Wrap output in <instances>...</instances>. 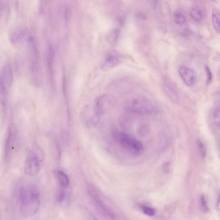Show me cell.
I'll list each match as a JSON object with an SVG mask.
<instances>
[{"mask_svg": "<svg viewBox=\"0 0 220 220\" xmlns=\"http://www.w3.org/2000/svg\"><path fill=\"white\" fill-rule=\"evenodd\" d=\"M18 199L20 210L23 215L31 216L38 211L40 206V195L34 185L21 186L18 190Z\"/></svg>", "mask_w": 220, "mask_h": 220, "instance_id": "cell-1", "label": "cell"}, {"mask_svg": "<svg viewBox=\"0 0 220 220\" xmlns=\"http://www.w3.org/2000/svg\"><path fill=\"white\" fill-rule=\"evenodd\" d=\"M124 108L130 112L141 115H155L160 112L159 108L155 105L141 96L127 99L124 104Z\"/></svg>", "mask_w": 220, "mask_h": 220, "instance_id": "cell-2", "label": "cell"}, {"mask_svg": "<svg viewBox=\"0 0 220 220\" xmlns=\"http://www.w3.org/2000/svg\"><path fill=\"white\" fill-rule=\"evenodd\" d=\"M112 135L115 141L131 154L138 156L143 154V144L134 137L117 130L113 131Z\"/></svg>", "mask_w": 220, "mask_h": 220, "instance_id": "cell-3", "label": "cell"}, {"mask_svg": "<svg viewBox=\"0 0 220 220\" xmlns=\"http://www.w3.org/2000/svg\"><path fill=\"white\" fill-rule=\"evenodd\" d=\"M13 82L12 68L9 64H6L2 69L0 75V94L2 102L5 105L7 95Z\"/></svg>", "mask_w": 220, "mask_h": 220, "instance_id": "cell-4", "label": "cell"}, {"mask_svg": "<svg viewBox=\"0 0 220 220\" xmlns=\"http://www.w3.org/2000/svg\"><path fill=\"white\" fill-rule=\"evenodd\" d=\"M89 195L92 199L95 205L99 211L105 217L110 220L115 219V215L112 212L106 205L104 202L103 201L99 194L98 193L94 187L92 186H89L88 188Z\"/></svg>", "mask_w": 220, "mask_h": 220, "instance_id": "cell-5", "label": "cell"}, {"mask_svg": "<svg viewBox=\"0 0 220 220\" xmlns=\"http://www.w3.org/2000/svg\"><path fill=\"white\" fill-rule=\"evenodd\" d=\"M41 168V160L38 155L34 151L28 154L25 163V174L30 177H34L38 173Z\"/></svg>", "mask_w": 220, "mask_h": 220, "instance_id": "cell-6", "label": "cell"}, {"mask_svg": "<svg viewBox=\"0 0 220 220\" xmlns=\"http://www.w3.org/2000/svg\"><path fill=\"white\" fill-rule=\"evenodd\" d=\"M113 105L114 101L112 98L107 95H103L95 100L93 109L97 115L100 117L112 108Z\"/></svg>", "mask_w": 220, "mask_h": 220, "instance_id": "cell-7", "label": "cell"}, {"mask_svg": "<svg viewBox=\"0 0 220 220\" xmlns=\"http://www.w3.org/2000/svg\"><path fill=\"white\" fill-rule=\"evenodd\" d=\"M28 44L32 61V72L35 75L38 73V52L36 43L33 37H29L28 38Z\"/></svg>", "mask_w": 220, "mask_h": 220, "instance_id": "cell-8", "label": "cell"}, {"mask_svg": "<svg viewBox=\"0 0 220 220\" xmlns=\"http://www.w3.org/2000/svg\"><path fill=\"white\" fill-rule=\"evenodd\" d=\"M179 73L184 83L188 86L194 84L196 80L195 72L189 67L182 66L179 68Z\"/></svg>", "mask_w": 220, "mask_h": 220, "instance_id": "cell-9", "label": "cell"}, {"mask_svg": "<svg viewBox=\"0 0 220 220\" xmlns=\"http://www.w3.org/2000/svg\"><path fill=\"white\" fill-rule=\"evenodd\" d=\"M163 88L167 95L173 102L178 103L179 102V95L176 86L170 80H166L163 82Z\"/></svg>", "mask_w": 220, "mask_h": 220, "instance_id": "cell-10", "label": "cell"}, {"mask_svg": "<svg viewBox=\"0 0 220 220\" xmlns=\"http://www.w3.org/2000/svg\"><path fill=\"white\" fill-rule=\"evenodd\" d=\"M13 132L12 128H9L7 133L5 145V158L8 160L10 157V154L13 145Z\"/></svg>", "mask_w": 220, "mask_h": 220, "instance_id": "cell-11", "label": "cell"}, {"mask_svg": "<svg viewBox=\"0 0 220 220\" xmlns=\"http://www.w3.org/2000/svg\"><path fill=\"white\" fill-rule=\"evenodd\" d=\"M121 62V59L120 57L112 55L107 58L103 64L102 69L104 70H108L118 65Z\"/></svg>", "mask_w": 220, "mask_h": 220, "instance_id": "cell-12", "label": "cell"}, {"mask_svg": "<svg viewBox=\"0 0 220 220\" xmlns=\"http://www.w3.org/2000/svg\"><path fill=\"white\" fill-rule=\"evenodd\" d=\"M56 177L61 188L66 189L70 184V179L68 175L63 171L58 170L56 172Z\"/></svg>", "mask_w": 220, "mask_h": 220, "instance_id": "cell-13", "label": "cell"}, {"mask_svg": "<svg viewBox=\"0 0 220 220\" xmlns=\"http://www.w3.org/2000/svg\"><path fill=\"white\" fill-rule=\"evenodd\" d=\"M212 19L215 30L220 34V13L216 9H213L212 11Z\"/></svg>", "mask_w": 220, "mask_h": 220, "instance_id": "cell-14", "label": "cell"}, {"mask_svg": "<svg viewBox=\"0 0 220 220\" xmlns=\"http://www.w3.org/2000/svg\"><path fill=\"white\" fill-rule=\"evenodd\" d=\"M190 15L192 19L196 22H199L203 18L202 11L197 7H193L190 9Z\"/></svg>", "mask_w": 220, "mask_h": 220, "instance_id": "cell-15", "label": "cell"}, {"mask_svg": "<svg viewBox=\"0 0 220 220\" xmlns=\"http://www.w3.org/2000/svg\"><path fill=\"white\" fill-rule=\"evenodd\" d=\"M54 60V50L53 47L49 45L48 48L47 53V64L48 68L50 72H51L53 69V63Z\"/></svg>", "mask_w": 220, "mask_h": 220, "instance_id": "cell-16", "label": "cell"}, {"mask_svg": "<svg viewBox=\"0 0 220 220\" xmlns=\"http://www.w3.org/2000/svg\"><path fill=\"white\" fill-rule=\"evenodd\" d=\"M120 34V31L118 29H115L112 31L108 37V40L112 45H115L118 42Z\"/></svg>", "mask_w": 220, "mask_h": 220, "instance_id": "cell-17", "label": "cell"}, {"mask_svg": "<svg viewBox=\"0 0 220 220\" xmlns=\"http://www.w3.org/2000/svg\"><path fill=\"white\" fill-rule=\"evenodd\" d=\"M174 20L177 24H182L185 22L186 20V17L182 11H176L173 14Z\"/></svg>", "mask_w": 220, "mask_h": 220, "instance_id": "cell-18", "label": "cell"}, {"mask_svg": "<svg viewBox=\"0 0 220 220\" xmlns=\"http://www.w3.org/2000/svg\"><path fill=\"white\" fill-rule=\"evenodd\" d=\"M64 189V188H61L60 190L58 191L56 195V200L59 203L63 202L66 198L67 193Z\"/></svg>", "mask_w": 220, "mask_h": 220, "instance_id": "cell-19", "label": "cell"}, {"mask_svg": "<svg viewBox=\"0 0 220 220\" xmlns=\"http://www.w3.org/2000/svg\"><path fill=\"white\" fill-rule=\"evenodd\" d=\"M141 210L144 214L148 216H153L155 214V210L154 209L150 207L143 206L141 208Z\"/></svg>", "mask_w": 220, "mask_h": 220, "instance_id": "cell-20", "label": "cell"}, {"mask_svg": "<svg viewBox=\"0 0 220 220\" xmlns=\"http://www.w3.org/2000/svg\"><path fill=\"white\" fill-rule=\"evenodd\" d=\"M197 144L199 152L202 157H205L206 156V150H205V147L201 140H197Z\"/></svg>", "mask_w": 220, "mask_h": 220, "instance_id": "cell-21", "label": "cell"}, {"mask_svg": "<svg viewBox=\"0 0 220 220\" xmlns=\"http://www.w3.org/2000/svg\"><path fill=\"white\" fill-rule=\"evenodd\" d=\"M200 203L202 209L204 212H207L208 211L209 209V207L208 206L207 204L206 199L203 194H202L200 196Z\"/></svg>", "mask_w": 220, "mask_h": 220, "instance_id": "cell-22", "label": "cell"}, {"mask_svg": "<svg viewBox=\"0 0 220 220\" xmlns=\"http://www.w3.org/2000/svg\"><path fill=\"white\" fill-rule=\"evenodd\" d=\"M205 72L206 74V82L207 85H209L211 82L212 80V74L210 69L208 66H205Z\"/></svg>", "mask_w": 220, "mask_h": 220, "instance_id": "cell-23", "label": "cell"}, {"mask_svg": "<svg viewBox=\"0 0 220 220\" xmlns=\"http://www.w3.org/2000/svg\"><path fill=\"white\" fill-rule=\"evenodd\" d=\"M213 121L215 125L220 126V110H217L214 113Z\"/></svg>", "mask_w": 220, "mask_h": 220, "instance_id": "cell-24", "label": "cell"}, {"mask_svg": "<svg viewBox=\"0 0 220 220\" xmlns=\"http://www.w3.org/2000/svg\"><path fill=\"white\" fill-rule=\"evenodd\" d=\"M170 163L167 162L164 164L163 167V170L164 172L165 173H167L170 172Z\"/></svg>", "mask_w": 220, "mask_h": 220, "instance_id": "cell-25", "label": "cell"}, {"mask_svg": "<svg viewBox=\"0 0 220 220\" xmlns=\"http://www.w3.org/2000/svg\"><path fill=\"white\" fill-rule=\"evenodd\" d=\"M217 208L218 210L220 211V192L218 196L217 202Z\"/></svg>", "mask_w": 220, "mask_h": 220, "instance_id": "cell-26", "label": "cell"}]
</instances>
